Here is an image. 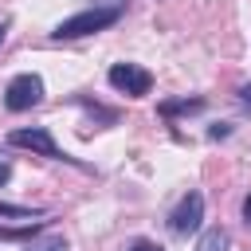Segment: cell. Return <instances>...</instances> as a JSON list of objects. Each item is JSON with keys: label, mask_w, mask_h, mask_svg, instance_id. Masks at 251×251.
Listing matches in <instances>:
<instances>
[{"label": "cell", "mask_w": 251, "mask_h": 251, "mask_svg": "<svg viewBox=\"0 0 251 251\" xmlns=\"http://www.w3.org/2000/svg\"><path fill=\"white\" fill-rule=\"evenodd\" d=\"M106 82H110L118 94H126V98H145V94L153 90V75H149L145 67H137V63H114V67L106 71Z\"/></svg>", "instance_id": "3"}, {"label": "cell", "mask_w": 251, "mask_h": 251, "mask_svg": "<svg viewBox=\"0 0 251 251\" xmlns=\"http://www.w3.org/2000/svg\"><path fill=\"white\" fill-rule=\"evenodd\" d=\"M227 133H231L227 126H212V129H208V137H212V141H220V137H227Z\"/></svg>", "instance_id": "13"}, {"label": "cell", "mask_w": 251, "mask_h": 251, "mask_svg": "<svg viewBox=\"0 0 251 251\" xmlns=\"http://www.w3.org/2000/svg\"><path fill=\"white\" fill-rule=\"evenodd\" d=\"M24 251H71V247H67L63 235H39V239H31Z\"/></svg>", "instance_id": "8"}, {"label": "cell", "mask_w": 251, "mask_h": 251, "mask_svg": "<svg viewBox=\"0 0 251 251\" xmlns=\"http://www.w3.org/2000/svg\"><path fill=\"white\" fill-rule=\"evenodd\" d=\"M204 110V98H176V102H161V114L173 118V114H196Z\"/></svg>", "instance_id": "7"}, {"label": "cell", "mask_w": 251, "mask_h": 251, "mask_svg": "<svg viewBox=\"0 0 251 251\" xmlns=\"http://www.w3.org/2000/svg\"><path fill=\"white\" fill-rule=\"evenodd\" d=\"M126 251H165L161 243H153V239H129L126 243Z\"/></svg>", "instance_id": "12"}, {"label": "cell", "mask_w": 251, "mask_h": 251, "mask_svg": "<svg viewBox=\"0 0 251 251\" xmlns=\"http://www.w3.org/2000/svg\"><path fill=\"white\" fill-rule=\"evenodd\" d=\"M8 145H16V149H31V153H39V157H51V161H71V165H75V157H67V153L55 145V137H51V129H47V126L12 129V133H8Z\"/></svg>", "instance_id": "4"}, {"label": "cell", "mask_w": 251, "mask_h": 251, "mask_svg": "<svg viewBox=\"0 0 251 251\" xmlns=\"http://www.w3.org/2000/svg\"><path fill=\"white\" fill-rule=\"evenodd\" d=\"M243 220H247V224H251V192H247V196H243Z\"/></svg>", "instance_id": "16"}, {"label": "cell", "mask_w": 251, "mask_h": 251, "mask_svg": "<svg viewBox=\"0 0 251 251\" xmlns=\"http://www.w3.org/2000/svg\"><path fill=\"white\" fill-rule=\"evenodd\" d=\"M75 102H78L90 118H102L106 126H114V122H118V110H102V106H98V102H90V98H75Z\"/></svg>", "instance_id": "9"}, {"label": "cell", "mask_w": 251, "mask_h": 251, "mask_svg": "<svg viewBox=\"0 0 251 251\" xmlns=\"http://www.w3.org/2000/svg\"><path fill=\"white\" fill-rule=\"evenodd\" d=\"M196 251H231V231L227 227H204L200 239H196Z\"/></svg>", "instance_id": "6"}, {"label": "cell", "mask_w": 251, "mask_h": 251, "mask_svg": "<svg viewBox=\"0 0 251 251\" xmlns=\"http://www.w3.org/2000/svg\"><path fill=\"white\" fill-rule=\"evenodd\" d=\"M200 224H204V196L184 192L176 200V208L169 212V231L173 235H192V231H200Z\"/></svg>", "instance_id": "5"}, {"label": "cell", "mask_w": 251, "mask_h": 251, "mask_svg": "<svg viewBox=\"0 0 251 251\" xmlns=\"http://www.w3.org/2000/svg\"><path fill=\"white\" fill-rule=\"evenodd\" d=\"M126 4H129V0H94L90 8L75 12L71 20H63L51 35H55V39H82V35L106 31V27H114V24L126 16Z\"/></svg>", "instance_id": "1"}, {"label": "cell", "mask_w": 251, "mask_h": 251, "mask_svg": "<svg viewBox=\"0 0 251 251\" xmlns=\"http://www.w3.org/2000/svg\"><path fill=\"white\" fill-rule=\"evenodd\" d=\"M43 102V78L35 75V71H24V75H16L8 86H4V110L8 114H27V110H35Z\"/></svg>", "instance_id": "2"}, {"label": "cell", "mask_w": 251, "mask_h": 251, "mask_svg": "<svg viewBox=\"0 0 251 251\" xmlns=\"http://www.w3.org/2000/svg\"><path fill=\"white\" fill-rule=\"evenodd\" d=\"M239 102H243V110H251V86H239Z\"/></svg>", "instance_id": "14"}, {"label": "cell", "mask_w": 251, "mask_h": 251, "mask_svg": "<svg viewBox=\"0 0 251 251\" xmlns=\"http://www.w3.org/2000/svg\"><path fill=\"white\" fill-rule=\"evenodd\" d=\"M0 216H20V220H31V216H43V208H20V204L0 200Z\"/></svg>", "instance_id": "11"}, {"label": "cell", "mask_w": 251, "mask_h": 251, "mask_svg": "<svg viewBox=\"0 0 251 251\" xmlns=\"http://www.w3.org/2000/svg\"><path fill=\"white\" fill-rule=\"evenodd\" d=\"M4 31H8V24H0V43H4Z\"/></svg>", "instance_id": "17"}, {"label": "cell", "mask_w": 251, "mask_h": 251, "mask_svg": "<svg viewBox=\"0 0 251 251\" xmlns=\"http://www.w3.org/2000/svg\"><path fill=\"white\" fill-rule=\"evenodd\" d=\"M8 176H12V165L0 157V184H8Z\"/></svg>", "instance_id": "15"}, {"label": "cell", "mask_w": 251, "mask_h": 251, "mask_svg": "<svg viewBox=\"0 0 251 251\" xmlns=\"http://www.w3.org/2000/svg\"><path fill=\"white\" fill-rule=\"evenodd\" d=\"M51 220H35L31 227H0V239H27V235H35V231H43Z\"/></svg>", "instance_id": "10"}]
</instances>
